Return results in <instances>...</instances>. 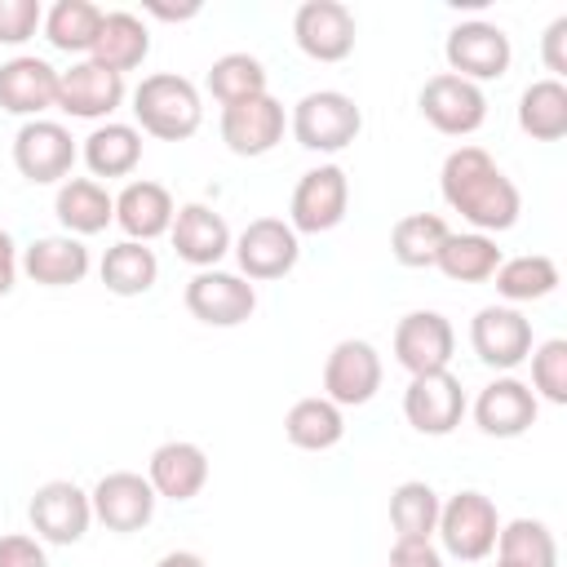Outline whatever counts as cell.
Segmentation results:
<instances>
[{
    "instance_id": "obj_1",
    "label": "cell",
    "mask_w": 567,
    "mask_h": 567,
    "mask_svg": "<svg viewBox=\"0 0 567 567\" xmlns=\"http://www.w3.org/2000/svg\"><path fill=\"white\" fill-rule=\"evenodd\" d=\"M439 190H443V204L452 213H461L478 235L509 230L523 213L518 186L496 168V159L483 146H456L443 159Z\"/></svg>"
},
{
    "instance_id": "obj_2",
    "label": "cell",
    "mask_w": 567,
    "mask_h": 567,
    "mask_svg": "<svg viewBox=\"0 0 567 567\" xmlns=\"http://www.w3.org/2000/svg\"><path fill=\"white\" fill-rule=\"evenodd\" d=\"M133 115H137L142 133H151L159 142H186V137H195V128L204 120V102L186 75L155 71L133 89Z\"/></svg>"
},
{
    "instance_id": "obj_3",
    "label": "cell",
    "mask_w": 567,
    "mask_h": 567,
    "mask_svg": "<svg viewBox=\"0 0 567 567\" xmlns=\"http://www.w3.org/2000/svg\"><path fill=\"white\" fill-rule=\"evenodd\" d=\"M288 128H292V137H297L306 151L337 155V151H346V146L359 137V128H363V111L354 106L350 93L315 89V93H306V97L292 106Z\"/></svg>"
},
{
    "instance_id": "obj_4",
    "label": "cell",
    "mask_w": 567,
    "mask_h": 567,
    "mask_svg": "<svg viewBox=\"0 0 567 567\" xmlns=\"http://www.w3.org/2000/svg\"><path fill=\"white\" fill-rule=\"evenodd\" d=\"M434 532H439V540H443V549L452 558L478 563V558H487L496 549L501 518H496V505L483 492L465 487V492H456V496H447L439 505V527Z\"/></svg>"
},
{
    "instance_id": "obj_5",
    "label": "cell",
    "mask_w": 567,
    "mask_h": 567,
    "mask_svg": "<svg viewBox=\"0 0 567 567\" xmlns=\"http://www.w3.org/2000/svg\"><path fill=\"white\" fill-rule=\"evenodd\" d=\"M350 208V177L341 164H319L310 173H301V182L292 186V204H288V226L297 235H328L346 221Z\"/></svg>"
},
{
    "instance_id": "obj_6",
    "label": "cell",
    "mask_w": 567,
    "mask_h": 567,
    "mask_svg": "<svg viewBox=\"0 0 567 567\" xmlns=\"http://www.w3.org/2000/svg\"><path fill=\"white\" fill-rule=\"evenodd\" d=\"M443 58L452 66V75L483 84V80H501L514 62V44L496 22H456L443 40Z\"/></svg>"
},
{
    "instance_id": "obj_7",
    "label": "cell",
    "mask_w": 567,
    "mask_h": 567,
    "mask_svg": "<svg viewBox=\"0 0 567 567\" xmlns=\"http://www.w3.org/2000/svg\"><path fill=\"white\" fill-rule=\"evenodd\" d=\"M416 106H421V115H425L439 133H447V137H470V133H478L483 120H487V97H483V89L470 84V80H461V75H452V71L430 75V80L421 84V93H416Z\"/></svg>"
},
{
    "instance_id": "obj_8",
    "label": "cell",
    "mask_w": 567,
    "mask_h": 567,
    "mask_svg": "<svg viewBox=\"0 0 567 567\" xmlns=\"http://www.w3.org/2000/svg\"><path fill=\"white\" fill-rule=\"evenodd\" d=\"M230 252L239 261V275L252 284V279H284L297 266L301 244H297V230L284 217H257L239 230Z\"/></svg>"
},
{
    "instance_id": "obj_9",
    "label": "cell",
    "mask_w": 567,
    "mask_h": 567,
    "mask_svg": "<svg viewBox=\"0 0 567 567\" xmlns=\"http://www.w3.org/2000/svg\"><path fill=\"white\" fill-rule=\"evenodd\" d=\"M186 310L208 328H239L257 310V288L230 270H195L186 284Z\"/></svg>"
},
{
    "instance_id": "obj_10",
    "label": "cell",
    "mask_w": 567,
    "mask_h": 567,
    "mask_svg": "<svg viewBox=\"0 0 567 567\" xmlns=\"http://www.w3.org/2000/svg\"><path fill=\"white\" fill-rule=\"evenodd\" d=\"M381 390V354L363 337H346L323 359V399L337 408H363Z\"/></svg>"
},
{
    "instance_id": "obj_11",
    "label": "cell",
    "mask_w": 567,
    "mask_h": 567,
    "mask_svg": "<svg viewBox=\"0 0 567 567\" xmlns=\"http://www.w3.org/2000/svg\"><path fill=\"white\" fill-rule=\"evenodd\" d=\"M27 518H31V532L49 545H75L84 540L89 523H93V505H89V492L75 487L71 478H53V483H40L31 505H27Z\"/></svg>"
},
{
    "instance_id": "obj_12",
    "label": "cell",
    "mask_w": 567,
    "mask_h": 567,
    "mask_svg": "<svg viewBox=\"0 0 567 567\" xmlns=\"http://www.w3.org/2000/svg\"><path fill=\"white\" fill-rule=\"evenodd\" d=\"M403 416L416 434H430V439H443L461 425L465 416V390H461V377H452L447 368L443 372H421L408 381L403 390Z\"/></svg>"
},
{
    "instance_id": "obj_13",
    "label": "cell",
    "mask_w": 567,
    "mask_h": 567,
    "mask_svg": "<svg viewBox=\"0 0 567 567\" xmlns=\"http://www.w3.org/2000/svg\"><path fill=\"white\" fill-rule=\"evenodd\" d=\"M354 13L341 0H306L292 13V40L315 62H346L354 53Z\"/></svg>"
},
{
    "instance_id": "obj_14",
    "label": "cell",
    "mask_w": 567,
    "mask_h": 567,
    "mask_svg": "<svg viewBox=\"0 0 567 567\" xmlns=\"http://www.w3.org/2000/svg\"><path fill=\"white\" fill-rule=\"evenodd\" d=\"M155 487L133 474V470H115V474H102L89 492V505H93V518L106 527V532H142L151 518H155Z\"/></svg>"
},
{
    "instance_id": "obj_15",
    "label": "cell",
    "mask_w": 567,
    "mask_h": 567,
    "mask_svg": "<svg viewBox=\"0 0 567 567\" xmlns=\"http://www.w3.org/2000/svg\"><path fill=\"white\" fill-rule=\"evenodd\" d=\"M284 128H288L284 102L270 97V93L244 97L235 106H221V142L244 159H257V155L275 151L284 142Z\"/></svg>"
},
{
    "instance_id": "obj_16",
    "label": "cell",
    "mask_w": 567,
    "mask_h": 567,
    "mask_svg": "<svg viewBox=\"0 0 567 567\" xmlns=\"http://www.w3.org/2000/svg\"><path fill=\"white\" fill-rule=\"evenodd\" d=\"M75 137L53 124V120H27L13 137V164L27 182L49 186V182H66L71 164H75Z\"/></svg>"
},
{
    "instance_id": "obj_17",
    "label": "cell",
    "mask_w": 567,
    "mask_h": 567,
    "mask_svg": "<svg viewBox=\"0 0 567 567\" xmlns=\"http://www.w3.org/2000/svg\"><path fill=\"white\" fill-rule=\"evenodd\" d=\"M470 346L487 368L509 372L532 354V319L514 306H483L470 319Z\"/></svg>"
},
{
    "instance_id": "obj_18",
    "label": "cell",
    "mask_w": 567,
    "mask_h": 567,
    "mask_svg": "<svg viewBox=\"0 0 567 567\" xmlns=\"http://www.w3.org/2000/svg\"><path fill=\"white\" fill-rule=\"evenodd\" d=\"M452 350H456V332L439 310H412L394 328V359L412 377L443 372L452 363Z\"/></svg>"
},
{
    "instance_id": "obj_19",
    "label": "cell",
    "mask_w": 567,
    "mask_h": 567,
    "mask_svg": "<svg viewBox=\"0 0 567 567\" xmlns=\"http://www.w3.org/2000/svg\"><path fill=\"white\" fill-rule=\"evenodd\" d=\"M536 416H540V399L518 377H496L474 399V421L487 439H518L536 425Z\"/></svg>"
},
{
    "instance_id": "obj_20",
    "label": "cell",
    "mask_w": 567,
    "mask_h": 567,
    "mask_svg": "<svg viewBox=\"0 0 567 567\" xmlns=\"http://www.w3.org/2000/svg\"><path fill=\"white\" fill-rule=\"evenodd\" d=\"M124 102V75L106 71L102 62L84 58L71 62L66 71H58V111L75 115V120H102Z\"/></svg>"
},
{
    "instance_id": "obj_21",
    "label": "cell",
    "mask_w": 567,
    "mask_h": 567,
    "mask_svg": "<svg viewBox=\"0 0 567 567\" xmlns=\"http://www.w3.org/2000/svg\"><path fill=\"white\" fill-rule=\"evenodd\" d=\"M168 239L177 248L182 261H190L195 270H217V261L230 252V226L217 208L208 204H182L173 213V226H168Z\"/></svg>"
},
{
    "instance_id": "obj_22",
    "label": "cell",
    "mask_w": 567,
    "mask_h": 567,
    "mask_svg": "<svg viewBox=\"0 0 567 567\" xmlns=\"http://www.w3.org/2000/svg\"><path fill=\"white\" fill-rule=\"evenodd\" d=\"M53 102H58V71L44 58L18 53V58L0 62V111L35 120Z\"/></svg>"
},
{
    "instance_id": "obj_23",
    "label": "cell",
    "mask_w": 567,
    "mask_h": 567,
    "mask_svg": "<svg viewBox=\"0 0 567 567\" xmlns=\"http://www.w3.org/2000/svg\"><path fill=\"white\" fill-rule=\"evenodd\" d=\"M146 483L164 501H190V496H199L204 483H208V456H204V447L199 443H186V439L159 443L151 452Z\"/></svg>"
},
{
    "instance_id": "obj_24",
    "label": "cell",
    "mask_w": 567,
    "mask_h": 567,
    "mask_svg": "<svg viewBox=\"0 0 567 567\" xmlns=\"http://www.w3.org/2000/svg\"><path fill=\"white\" fill-rule=\"evenodd\" d=\"M173 213H177L173 195H168L159 182H146V177H142V182H128V186L115 195V221H120V230H124L128 239H137V244H151V239L168 235Z\"/></svg>"
},
{
    "instance_id": "obj_25",
    "label": "cell",
    "mask_w": 567,
    "mask_h": 567,
    "mask_svg": "<svg viewBox=\"0 0 567 567\" xmlns=\"http://www.w3.org/2000/svg\"><path fill=\"white\" fill-rule=\"evenodd\" d=\"M22 270H27L31 284L71 288V284H80L89 275V248L75 235H44V239H31L27 244Z\"/></svg>"
},
{
    "instance_id": "obj_26",
    "label": "cell",
    "mask_w": 567,
    "mask_h": 567,
    "mask_svg": "<svg viewBox=\"0 0 567 567\" xmlns=\"http://www.w3.org/2000/svg\"><path fill=\"white\" fill-rule=\"evenodd\" d=\"M53 213H58L62 230L80 239V235H97L115 221V199L93 177H66L53 195Z\"/></svg>"
},
{
    "instance_id": "obj_27",
    "label": "cell",
    "mask_w": 567,
    "mask_h": 567,
    "mask_svg": "<svg viewBox=\"0 0 567 567\" xmlns=\"http://www.w3.org/2000/svg\"><path fill=\"white\" fill-rule=\"evenodd\" d=\"M146 53H151V31H146V22L137 13H128V9L102 13V31H97L93 53H89L93 62H102L115 75H124V71L142 66Z\"/></svg>"
},
{
    "instance_id": "obj_28",
    "label": "cell",
    "mask_w": 567,
    "mask_h": 567,
    "mask_svg": "<svg viewBox=\"0 0 567 567\" xmlns=\"http://www.w3.org/2000/svg\"><path fill=\"white\" fill-rule=\"evenodd\" d=\"M84 164L93 177H128L142 164V133L133 124L106 120L84 137Z\"/></svg>"
},
{
    "instance_id": "obj_29",
    "label": "cell",
    "mask_w": 567,
    "mask_h": 567,
    "mask_svg": "<svg viewBox=\"0 0 567 567\" xmlns=\"http://www.w3.org/2000/svg\"><path fill=\"white\" fill-rule=\"evenodd\" d=\"M97 275H102V284H106V292H115V297H142V292H151L155 279H159V257H155L151 244L120 239V244L106 248Z\"/></svg>"
},
{
    "instance_id": "obj_30",
    "label": "cell",
    "mask_w": 567,
    "mask_h": 567,
    "mask_svg": "<svg viewBox=\"0 0 567 567\" xmlns=\"http://www.w3.org/2000/svg\"><path fill=\"white\" fill-rule=\"evenodd\" d=\"M284 434H288V443L301 447V452H328V447L341 443L346 416H341V408H337L332 399L310 394V399H297V403L288 408Z\"/></svg>"
},
{
    "instance_id": "obj_31",
    "label": "cell",
    "mask_w": 567,
    "mask_h": 567,
    "mask_svg": "<svg viewBox=\"0 0 567 567\" xmlns=\"http://www.w3.org/2000/svg\"><path fill=\"white\" fill-rule=\"evenodd\" d=\"M518 128L532 142H558V137H567V84L554 80V75L527 84L523 97H518Z\"/></svg>"
},
{
    "instance_id": "obj_32",
    "label": "cell",
    "mask_w": 567,
    "mask_h": 567,
    "mask_svg": "<svg viewBox=\"0 0 567 567\" xmlns=\"http://www.w3.org/2000/svg\"><path fill=\"white\" fill-rule=\"evenodd\" d=\"M434 266H439L447 279H456V284H483V279L496 275L501 248H496L492 235H478V230L447 235L443 248H439V257H434Z\"/></svg>"
},
{
    "instance_id": "obj_33",
    "label": "cell",
    "mask_w": 567,
    "mask_h": 567,
    "mask_svg": "<svg viewBox=\"0 0 567 567\" xmlns=\"http://www.w3.org/2000/svg\"><path fill=\"white\" fill-rule=\"evenodd\" d=\"M492 279H496V292L509 306H523V301H545L558 288V266L545 252H523V257L501 261Z\"/></svg>"
},
{
    "instance_id": "obj_34",
    "label": "cell",
    "mask_w": 567,
    "mask_h": 567,
    "mask_svg": "<svg viewBox=\"0 0 567 567\" xmlns=\"http://www.w3.org/2000/svg\"><path fill=\"white\" fill-rule=\"evenodd\" d=\"M439 492L425 478H408L390 492V523L394 540H430L439 527Z\"/></svg>"
},
{
    "instance_id": "obj_35",
    "label": "cell",
    "mask_w": 567,
    "mask_h": 567,
    "mask_svg": "<svg viewBox=\"0 0 567 567\" xmlns=\"http://www.w3.org/2000/svg\"><path fill=\"white\" fill-rule=\"evenodd\" d=\"M496 563L514 567H558V540L540 518H509L496 532Z\"/></svg>"
},
{
    "instance_id": "obj_36",
    "label": "cell",
    "mask_w": 567,
    "mask_h": 567,
    "mask_svg": "<svg viewBox=\"0 0 567 567\" xmlns=\"http://www.w3.org/2000/svg\"><path fill=\"white\" fill-rule=\"evenodd\" d=\"M447 235L452 230H447V221L439 213H408L390 230V252H394L399 266L421 270V266H434V257H439V248H443Z\"/></svg>"
},
{
    "instance_id": "obj_37",
    "label": "cell",
    "mask_w": 567,
    "mask_h": 567,
    "mask_svg": "<svg viewBox=\"0 0 567 567\" xmlns=\"http://www.w3.org/2000/svg\"><path fill=\"white\" fill-rule=\"evenodd\" d=\"M97 31H102V9L89 0H58L44 13V35L62 53H93Z\"/></svg>"
},
{
    "instance_id": "obj_38",
    "label": "cell",
    "mask_w": 567,
    "mask_h": 567,
    "mask_svg": "<svg viewBox=\"0 0 567 567\" xmlns=\"http://www.w3.org/2000/svg\"><path fill=\"white\" fill-rule=\"evenodd\" d=\"M208 93L221 106H235L244 97L266 93V66H261V58H252V53H221L208 66Z\"/></svg>"
},
{
    "instance_id": "obj_39",
    "label": "cell",
    "mask_w": 567,
    "mask_h": 567,
    "mask_svg": "<svg viewBox=\"0 0 567 567\" xmlns=\"http://www.w3.org/2000/svg\"><path fill=\"white\" fill-rule=\"evenodd\" d=\"M532 394L563 408L567 403V341L563 337H549L540 346H532Z\"/></svg>"
},
{
    "instance_id": "obj_40",
    "label": "cell",
    "mask_w": 567,
    "mask_h": 567,
    "mask_svg": "<svg viewBox=\"0 0 567 567\" xmlns=\"http://www.w3.org/2000/svg\"><path fill=\"white\" fill-rule=\"evenodd\" d=\"M44 27L40 0H0V44H27Z\"/></svg>"
},
{
    "instance_id": "obj_41",
    "label": "cell",
    "mask_w": 567,
    "mask_h": 567,
    "mask_svg": "<svg viewBox=\"0 0 567 567\" xmlns=\"http://www.w3.org/2000/svg\"><path fill=\"white\" fill-rule=\"evenodd\" d=\"M0 567H49V558L35 536L9 532V536H0Z\"/></svg>"
},
{
    "instance_id": "obj_42",
    "label": "cell",
    "mask_w": 567,
    "mask_h": 567,
    "mask_svg": "<svg viewBox=\"0 0 567 567\" xmlns=\"http://www.w3.org/2000/svg\"><path fill=\"white\" fill-rule=\"evenodd\" d=\"M540 58H545V66L554 71V80L567 75V13L545 27V35H540Z\"/></svg>"
},
{
    "instance_id": "obj_43",
    "label": "cell",
    "mask_w": 567,
    "mask_h": 567,
    "mask_svg": "<svg viewBox=\"0 0 567 567\" xmlns=\"http://www.w3.org/2000/svg\"><path fill=\"white\" fill-rule=\"evenodd\" d=\"M385 567H443V554L434 549V540H394Z\"/></svg>"
},
{
    "instance_id": "obj_44",
    "label": "cell",
    "mask_w": 567,
    "mask_h": 567,
    "mask_svg": "<svg viewBox=\"0 0 567 567\" xmlns=\"http://www.w3.org/2000/svg\"><path fill=\"white\" fill-rule=\"evenodd\" d=\"M18 284V248H13V235L0 226V297H9Z\"/></svg>"
},
{
    "instance_id": "obj_45",
    "label": "cell",
    "mask_w": 567,
    "mask_h": 567,
    "mask_svg": "<svg viewBox=\"0 0 567 567\" xmlns=\"http://www.w3.org/2000/svg\"><path fill=\"white\" fill-rule=\"evenodd\" d=\"M146 13H155V18H164V22H186V18L199 13V4H195V0H190V4H159V0H151Z\"/></svg>"
},
{
    "instance_id": "obj_46",
    "label": "cell",
    "mask_w": 567,
    "mask_h": 567,
    "mask_svg": "<svg viewBox=\"0 0 567 567\" xmlns=\"http://www.w3.org/2000/svg\"><path fill=\"white\" fill-rule=\"evenodd\" d=\"M155 567H208V563H204L195 549H168V554H164Z\"/></svg>"
},
{
    "instance_id": "obj_47",
    "label": "cell",
    "mask_w": 567,
    "mask_h": 567,
    "mask_svg": "<svg viewBox=\"0 0 567 567\" xmlns=\"http://www.w3.org/2000/svg\"><path fill=\"white\" fill-rule=\"evenodd\" d=\"M496 567H514V563H496Z\"/></svg>"
}]
</instances>
